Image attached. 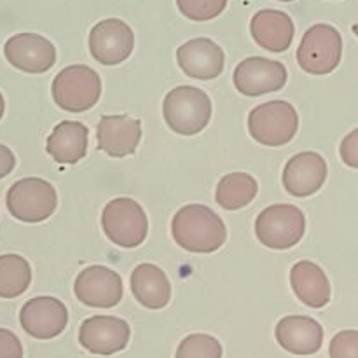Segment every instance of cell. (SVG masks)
Returning <instances> with one entry per match:
<instances>
[{
	"mask_svg": "<svg viewBox=\"0 0 358 358\" xmlns=\"http://www.w3.org/2000/svg\"><path fill=\"white\" fill-rule=\"evenodd\" d=\"M171 234L184 250L192 254H212L226 243L227 229L212 208L192 203L175 213Z\"/></svg>",
	"mask_w": 358,
	"mask_h": 358,
	"instance_id": "6da1fadb",
	"label": "cell"
},
{
	"mask_svg": "<svg viewBox=\"0 0 358 358\" xmlns=\"http://www.w3.org/2000/svg\"><path fill=\"white\" fill-rule=\"evenodd\" d=\"M163 115L168 128L177 135H198L208 126L212 101L199 87L177 86L164 96Z\"/></svg>",
	"mask_w": 358,
	"mask_h": 358,
	"instance_id": "7a4b0ae2",
	"label": "cell"
},
{
	"mask_svg": "<svg viewBox=\"0 0 358 358\" xmlns=\"http://www.w3.org/2000/svg\"><path fill=\"white\" fill-rule=\"evenodd\" d=\"M306 217L303 210L287 203H278L262 210L255 220V234L271 250H289L303 240Z\"/></svg>",
	"mask_w": 358,
	"mask_h": 358,
	"instance_id": "3957f363",
	"label": "cell"
},
{
	"mask_svg": "<svg viewBox=\"0 0 358 358\" xmlns=\"http://www.w3.org/2000/svg\"><path fill=\"white\" fill-rule=\"evenodd\" d=\"M101 96V79L87 65H70L52 80V100L66 112H86Z\"/></svg>",
	"mask_w": 358,
	"mask_h": 358,
	"instance_id": "277c9868",
	"label": "cell"
},
{
	"mask_svg": "<svg viewBox=\"0 0 358 358\" xmlns=\"http://www.w3.org/2000/svg\"><path fill=\"white\" fill-rule=\"evenodd\" d=\"M7 210L20 222L37 224L55 213L58 206L56 189L44 178H21L10 185L6 196Z\"/></svg>",
	"mask_w": 358,
	"mask_h": 358,
	"instance_id": "5b68a950",
	"label": "cell"
},
{
	"mask_svg": "<svg viewBox=\"0 0 358 358\" xmlns=\"http://www.w3.org/2000/svg\"><path fill=\"white\" fill-rule=\"evenodd\" d=\"M299 129V115L285 100L266 101L248 115V131L255 142L268 147L289 143Z\"/></svg>",
	"mask_w": 358,
	"mask_h": 358,
	"instance_id": "8992f818",
	"label": "cell"
},
{
	"mask_svg": "<svg viewBox=\"0 0 358 358\" xmlns=\"http://www.w3.org/2000/svg\"><path fill=\"white\" fill-rule=\"evenodd\" d=\"M101 227L108 240L122 248H136L145 241L149 220L145 212L131 198L112 199L101 212Z\"/></svg>",
	"mask_w": 358,
	"mask_h": 358,
	"instance_id": "52a82bcc",
	"label": "cell"
},
{
	"mask_svg": "<svg viewBox=\"0 0 358 358\" xmlns=\"http://www.w3.org/2000/svg\"><path fill=\"white\" fill-rule=\"evenodd\" d=\"M343 56V37L338 28L318 23L308 28L297 48V63L313 76H325L338 69Z\"/></svg>",
	"mask_w": 358,
	"mask_h": 358,
	"instance_id": "ba28073f",
	"label": "cell"
},
{
	"mask_svg": "<svg viewBox=\"0 0 358 358\" xmlns=\"http://www.w3.org/2000/svg\"><path fill=\"white\" fill-rule=\"evenodd\" d=\"M135 34L131 27L117 17L101 20L90 31L91 56L101 65H119L131 56Z\"/></svg>",
	"mask_w": 358,
	"mask_h": 358,
	"instance_id": "9c48e42d",
	"label": "cell"
},
{
	"mask_svg": "<svg viewBox=\"0 0 358 358\" xmlns=\"http://www.w3.org/2000/svg\"><path fill=\"white\" fill-rule=\"evenodd\" d=\"M289 73L283 63L275 59L250 56L240 62L234 69V86L245 96H262V94L280 91L287 84Z\"/></svg>",
	"mask_w": 358,
	"mask_h": 358,
	"instance_id": "30bf717a",
	"label": "cell"
},
{
	"mask_svg": "<svg viewBox=\"0 0 358 358\" xmlns=\"http://www.w3.org/2000/svg\"><path fill=\"white\" fill-rule=\"evenodd\" d=\"M3 56L14 69L27 73H44L56 63V48L38 34H16L3 45Z\"/></svg>",
	"mask_w": 358,
	"mask_h": 358,
	"instance_id": "8fae6325",
	"label": "cell"
},
{
	"mask_svg": "<svg viewBox=\"0 0 358 358\" xmlns=\"http://www.w3.org/2000/svg\"><path fill=\"white\" fill-rule=\"evenodd\" d=\"M73 292L87 308H114L122 299V280L114 269L90 266L77 275Z\"/></svg>",
	"mask_w": 358,
	"mask_h": 358,
	"instance_id": "7c38bea8",
	"label": "cell"
},
{
	"mask_svg": "<svg viewBox=\"0 0 358 358\" xmlns=\"http://www.w3.org/2000/svg\"><path fill=\"white\" fill-rule=\"evenodd\" d=\"M131 329L128 322L117 317L96 315L86 318L79 329V343L94 355H114L128 346Z\"/></svg>",
	"mask_w": 358,
	"mask_h": 358,
	"instance_id": "4fadbf2b",
	"label": "cell"
},
{
	"mask_svg": "<svg viewBox=\"0 0 358 358\" xmlns=\"http://www.w3.org/2000/svg\"><path fill=\"white\" fill-rule=\"evenodd\" d=\"M20 324L31 338L52 339L65 331L69 324V310L56 297H34L21 308Z\"/></svg>",
	"mask_w": 358,
	"mask_h": 358,
	"instance_id": "5bb4252c",
	"label": "cell"
},
{
	"mask_svg": "<svg viewBox=\"0 0 358 358\" xmlns=\"http://www.w3.org/2000/svg\"><path fill=\"white\" fill-rule=\"evenodd\" d=\"M178 66L185 76L198 80H212L222 73L226 56L219 44L206 37L192 38L177 49Z\"/></svg>",
	"mask_w": 358,
	"mask_h": 358,
	"instance_id": "9a60e30c",
	"label": "cell"
},
{
	"mask_svg": "<svg viewBox=\"0 0 358 358\" xmlns=\"http://www.w3.org/2000/svg\"><path fill=\"white\" fill-rule=\"evenodd\" d=\"M327 163L317 152H299L287 161L283 168V187L296 198H308L320 191L327 180Z\"/></svg>",
	"mask_w": 358,
	"mask_h": 358,
	"instance_id": "2e32d148",
	"label": "cell"
},
{
	"mask_svg": "<svg viewBox=\"0 0 358 358\" xmlns=\"http://www.w3.org/2000/svg\"><path fill=\"white\" fill-rule=\"evenodd\" d=\"M142 138V121L129 115H103L98 122V149L110 157L135 154Z\"/></svg>",
	"mask_w": 358,
	"mask_h": 358,
	"instance_id": "e0dca14e",
	"label": "cell"
},
{
	"mask_svg": "<svg viewBox=\"0 0 358 358\" xmlns=\"http://www.w3.org/2000/svg\"><path fill=\"white\" fill-rule=\"evenodd\" d=\"M276 341L292 355H313L324 345V329L315 318L290 315L276 325Z\"/></svg>",
	"mask_w": 358,
	"mask_h": 358,
	"instance_id": "ac0fdd59",
	"label": "cell"
},
{
	"mask_svg": "<svg viewBox=\"0 0 358 358\" xmlns=\"http://www.w3.org/2000/svg\"><path fill=\"white\" fill-rule=\"evenodd\" d=\"M254 41L271 52H283L290 48L296 34L292 17L283 10L262 9L250 21Z\"/></svg>",
	"mask_w": 358,
	"mask_h": 358,
	"instance_id": "d6986e66",
	"label": "cell"
},
{
	"mask_svg": "<svg viewBox=\"0 0 358 358\" xmlns=\"http://www.w3.org/2000/svg\"><path fill=\"white\" fill-rule=\"evenodd\" d=\"M290 285L297 299L315 310L327 306L331 301V282L324 269L311 261H299L292 266Z\"/></svg>",
	"mask_w": 358,
	"mask_h": 358,
	"instance_id": "ffe728a7",
	"label": "cell"
},
{
	"mask_svg": "<svg viewBox=\"0 0 358 358\" xmlns=\"http://www.w3.org/2000/svg\"><path fill=\"white\" fill-rule=\"evenodd\" d=\"M133 297L147 310H163L171 299V285L168 276L156 264L143 262L131 273Z\"/></svg>",
	"mask_w": 358,
	"mask_h": 358,
	"instance_id": "44dd1931",
	"label": "cell"
},
{
	"mask_svg": "<svg viewBox=\"0 0 358 358\" xmlns=\"http://www.w3.org/2000/svg\"><path fill=\"white\" fill-rule=\"evenodd\" d=\"M87 131L83 122L62 121L49 135L45 150L59 164H76L87 152Z\"/></svg>",
	"mask_w": 358,
	"mask_h": 358,
	"instance_id": "7402d4cb",
	"label": "cell"
},
{
	"mask_svg": "<svg viewBox=\"0 0 358 358\" xmlns=\"http://www.w3.org/2000/svg\"><path fill=\"white\" fill-rule=\"evenodd\" d=\"M259 191L257 180L243 171L224 175L215 191V201L224 210H240L250 205Z\"/></svg>",
	"mask_w": 358,
	"mask_h": 358,
	"instance_id": "603a6c76",
	"label": "cell"
},
{
	"mask_svg": "<svg viewBox=\"0 0 358 358\" xmlns=\"http://www.w3.org/2000/svg\"><path fill=\"white\" fill-rule=\"evenodd\" d=\"M31 282L30 262L16 254L0 255V297L14 299L27 292Z\"/></svg>",
	"mask_w": 358,
	"mask_h": 358,
	"instance_id": "cb8c5ba5",
	"label": "cell"
},
{
	"mask_svg": "<svg viewBox=\"0 0 358 358\" xmlns=\"http://www.w3.org/2000/svg\"><path fill=\"white\" fill-rule=\"evenodd\" d=\"M175 358H222V345L208 334H191L178 345Z\"/></svg>",
	"mask_w": 358,
	"mask_h": 358,
	"instance_id": "d4e9b609",
	"label": "cell"
},
{
	"mask_svg": "<svg viewBox=\"0 0 358 358\" xmlns=\"http://www.w3.org/2000/svg\"><path fill=\"white\" fill-rule=\"evenodd\" d=\"M178 10L192 21H210L224 13L227 0H177Z\"/></svg>",
	"mask_w": 358,
	"mask_h": 358,
	"instance_id": "484cf974",
	"label": "cell"
},
{
	"mask_svg": "<svg viewBox=\"0 0 358 358\" xmlns=\"http://www.w3.org/2000/svg\"><path fill=\"white\" fill-rule=\"evenodd\" d=\"M331 358H358V332L343 331L332 338L329 346Z\"/></svg>",
	"mask_w": 358,
	"mask_h": 358,
	"instance_id": "4316f807",
	"label": "cell"
},
{
	"mask_svg": "<svg viewBox=\"0 0 358 358\" xmlns=\"http://www.w3.org/2000/svg\"><path fill=\"white\" fill-rule=\"evenodd\" d=\"M0 358H23L20 338L7 329H0Z\"/></svg>",
	"mask_w": 358,
	"mask_h": 358,
	"instance_id": "83f0119b",
	"label": "cell"
},
{
	"mask_svg": "<svg viewBox=\"0 0 358 358\" xmlns=\"http://www.w3.org/2000/svg\"><path fill=\"white\" fill-rule=\"evenodd\" d=\"M341 159L350 168H358V129H353L341 142Z\"/></svg>",
	"mask_w": 358,
	"mask_h": 358,
	"instance_id": "f1b7e54d",
	"label": "cell"
},
{
	"mask_svg": "<svg viewBox=\"0 0 358 358\" xmlns=\"http://www.w3.org/2000/svg\"><path fill=\"white\" fill-rule=\"evenodd\" d=\"M16 166V157L14 152L7 145L0 143V178L7 177Z\"/></svg>",
	"mask_w": 358,
	"mask_h": 358,
	"instance_id": "f546056e",
	"label": "cell"
},
{
	"mask_svg": "<svg viewBox=\"0 0 358 358\" xmlns=\"http://www.w3.org/2000/svg\"><path fill=\"white\" fill-rule=\"evenodd\" d=\"M3 110H6V100H3L2 93H0V119L3 117Z\"/></svg>",
	"mask_w": 358,
	"mask_h": 358,
	"instance_id": "4dcf8cb0",
	"label": "cell"
},
{
	"mask_svg": "<svg viewBox=\"0 0 358 358\" xmlns=\"http://www.w3.org/2000/svg\"><path fill=\"white\" fill-rule=\"evenodd\" d=\"M280 2H292V0H280Z\"/></svg>",
	"mask_w": 358,
	"mask_h": 358,
	"instance_id": "1f68e13d",
	"label": "cell"
}]
</instances>
